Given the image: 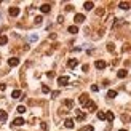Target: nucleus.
I'll return each mask as SVG.
<instances>
[{
    "mask_svg": "<svg viewBox=\"0 0 131 131\" xmlns=\"http://www.w3.org/2000/svg\"><path fill=\"white\" fill-rule=\"evenodd\" d=\"M86 109H88V112H94L96 110V104H94L93 101H88V102H86Z\"/></svg>",
    "mask_w": 131,
    "mask_h": 131,
    "instance_id": "nucleus-8",
    "label": "nucleus"
},
{
    "mask_svg": "<svg viewBox=\"0 0 131 131\" xmlns=\"http://www.w3.org/2000/svg\"><path fill=\"white\" fill-rule=\"evenodd\" d=\"M88 94L86 93H83V94H80V98H78V102H80L82 106H86V102H88Z\"/></svg>",
    "mask_w": 131,
    "mask_h": 131,
    "instance_id": "nucleus-1",
    "label": "nucleus"
},
{
    "mask_svg": "<svg viewBox=\"0 0 131 131\" xmlns=\"http://www.w3.org/2000/svg\"><path fill=\"white\" fill-rule=\"evenodd\" d=\"M83 8H85L86 11H90V10H93V8H94V3H93V2H85Z\"/></svg>",
    "mask_w": 131,
    "mask_h": 131,
    "instance_id": "nucleus-13",
    "label": "nucleus"
},
{
    "mask_svg": "<svg viewBox=\"0 0 131 131\" xmlns=\"http://www.w3.org/2000/svg\"><path fill=\"white\" fill-rule=\"evenodd\" d=\"M98 118H99V120H104V118H106V114H104L102 110H99V112H98Z\"/></svg>",
    "mask_w": 131,
    "mask_h": 131,
    "instance_id": "nucleus-23",
    "label": "nucleus"
},
{
    "mask_svg": "<svg viewBox=\"0 0 131 131\" xmlns=\"http://www.w3.org/2000/svg\"><path fill=\"white\" fill-rule=\"evenodd\" d=\"M77 112V120H85V114L83 112H80V110H75Z\"/></svg>",
    "mask_w": 131,
    "mask_h": 131,
    "instance_id": "nucleus-20",
    "label": "nucleus"
},
{
    "mask_svg": "<svg viewBox=\"0 0 131 131\" xmlns=\"http://www.w3.org/2000/svg\"><path fill=\"white\" fill-rule=\"evenodd\" d=\"M5 90H7V85L5 83H0V91H5Z\"/></svg>",
    "mask_w": 131,
    "mask_h": 131,
    "instance_id": "nucleus-29",
    "label": "nucleus"
},
{
    "mask_svg": "<svg viewBox=\"0 0 131 131\" xmlns=\"http://www.w3.org/2000/svg\"><path fill=\"white\" fill-rule=\"evenodd\" d=\"M67 83H69V77H59L58 78V85L64 86V85H67Z\"/></svg>",
    "mask_w": 131,
    "mask_h": 131,
    "instance_id": "nucleus-7",
    "label": "nucleus"
},
{
    "mask_svg": "<svg viewBox=\"0 0 131 131\" xmlns=\"http://www.w3.org/2000/svg\"><path fill=\"white\" fill-rule=\"evenodd\" d=\"M46 75H48L50 78H53V77H54V72H46Z\"/></svg>",
    "mask_w": 131,
    "mask_h": 131,
    "instance_id": "nucleus-31",
    "label": "nucleus"
},
{
    "mask_svg": "<svg viewBox=\"0 0 131 131\" xmlns=\"http://www.w3.org/2000/svg\"><path fill=\"white\" fill-rule=\"evenodd\" d=\"M11 125H13V126H23V125H24V118H21V117H19V118H15Z\"/></svg>",
    "mask_w": 131,
    "mask_h": 131,
    "instance_id": "nucleus-5",
    "label": "nucleus"
},
{
    "mask_svg": "<svg viewBox=\"0 0 131 131\" xmlns=\"http://www.w3.org/2000/svg\"><path fill=\"white\" fill-rule=\"evenodd\" d=\"M118 7L122 8V10H130V3H128V2H120Z\"/></svg>",
    "mask_w": 131,
    "mask_h": 131,
    "instance_id": "nucleus-16",
    "label": "nucleus"
},
{
    "mask_svg": "<svg viewBox=\"0 0 131 131\" xmlns=\"http://www.w3.org/2000/svg\"><path fill=\"white\" fill-rule=\"evenodd\" d=\"M67 66H69L70 69H74V67H77L78 66V61L77 59H69V61H67Z\"/></svg>",
    "mask_w": 131,
    "mask_h": 131,
    "instance_id": "nucleus-11",
    "label": "nucleus"
},
{
    "mask_svg": "<svg viewBox=\"0 0 131 131\" xmlns=\"http://www.w3.org/2000/svg\"><path fill=\"white\" fill-rule=\"evenodd\" d=\"M42 16H37V18H35V24H40V23H42Z\"/></svg>",
    "mask_w": 131,
    "mask_h": 131,
    "instance_id": "nucleus-28",
    "label": "nucleus"
},
{
    "mask_svg": "<svg viewBox=\"0 0 131 131\" xmlns=\"http://www.w3.org/2000/svg\"><path fill=\"white\" fill-rule=\"evenodd\" d=\"M64 126H66V128H69V130H72V128L75 126V123H74V120H72V118H66Z\"/></svg>",
    "mask_w": 131,
    "mask_h": 131,
    "instance_id": "nucleus-4",
    "label": "nucleus"
},
{
    "mask_svg": "<svg viewBox=\"0 0 131 131\" xmlns=\"http://www.w3.org/2000/svg\"><path fill=\"white\" fill-rule=\"evenodd\" d=\"M42 91H43V93H45V94H46V93H50V88H48V86H46V85H43V86H42Z\"/></svg>",
    "mask_w": 131,
    "mask_h": 131,
    "instance_id": "nucleus-25",
    "label": "nucleus"
},
{
    "mask_svg": "<svg viewBox=\"0 0 131 131\" xmlns=\"http://www.w3.org/2000/svg\"><path fill=\"white\" fill-rule=\"evenodd\" d=\"M74 21H75V23H83V21H85V15H82V13H78V15H75V18H74Z\"/></svg>",
    "mask_w": 131,
    "mask_h": 131,
    "instance_id": "nucleus-9",
    "label": "nucleus"
},
{
    "mask_svg": "<svg viewBox=\"0 0 131 131\" xmlns=\"http://www.w3.org/2000/svg\"><path fill=\"white\" fill-rule=\"evenodd\" d=\"M117 75H118V78H125L128 75V72H126V69H120L118 72H117Z\"/></svg>",
    "mask_w": 131,
    "mask_h": 131,
    "instance_id": "nucleus-12",
    "label": "nucleus"
},
{
    "mask_svg": "<svg viewBox=\"0 0 131 131\" xmlns=\"http://www.w3.org/2000/svg\"><path fill=\"white\" fill-rule=\"evenodd\" d=\"M8 13H10V16H13V18H15V16L19 15V8H18V7H11L10 10H8Z\"/></svg>",
    "mask_w": 131,
    "mask_h": 131,
    "instance_id": "nucleus-3",
    "label": "nucleus"
},
{
    "mask_svg": "<svg viewBox=\"0 0 131 131\" xmlns=\"http://www.w3.org/2000/svg\"><path fill=\"white\" fill-rule=\"evenodd\" d=\"M21 94H23V93H21L19 90H15V91L11 93V98H15V99H19V98H21Z\"/></svg>",
    "mask_w": 131,
    "mask_h": 131,
    "instance_id": "nucleus-14",
    "label": "nucleus"
},
{
    "mask_svg": "<svg viewBox=\"0 0 131 131\" xmlns=\"http://www.w3.org/2000/svg\"><path fill=\"white\" fill-rule=\"evenodd\" d=\"M107 50L109 51H114V45H112V43H109V45H107Z\"/></svg>",
    "mask_w": 131,
    "mask_h": 131,
    "instance_id": "nucleus-30",
    "label": "nucleus"
},
{
    "mask_svg": "<svg viewBox=\"0 0 131 131\" xmlns=\"http://www.w3.org/2000/svg\"><path fill=\"white\" fill-rule=\"evenodd\" d=\"M106 118H107L109 122H114V118H115V115H114V112H107V114H106Z\"/></svg>",
    "mask_w": 131,
    "mask_h": 131,
    "instance_id": "nucleus-18",
    "label": "nucleus"
},
{
    "mask_svg": "<svg viewBox=\"0 0 131 131\" xmlns=\"http://www.w3.org/2000/svg\"><path fill=\"white\" fill-rule=\"evenodd\" d=\"M50 10H51V5L50 3H43L42 7H40V11H42V13H50Z\"/></svg>",
    "mask_w": 131,
    "mask_h": 131,
    "instance_id": "nucleus-6",
    "label": "nucleus"
},
{
    "mask_svg": "<svg viewBox=\"0 0 131 131\" xmlns=\"http://www.w3.org/2000/svg\"><path fill=\"white\" fill-rule=\"evenodd\" d=\"M16 110H18V114H24V112H26V107H24V106H18Z\"/></svg>",
    "mask_w": 131,
    "mask_h": 131,
    "instance_id": "nucleus-24",
    "label": "nucleus"
},
{
    "mask_svg": "<svg viewBox=\"0 0 131 131\" xmlns=\"http://www.w3.org/2000/svg\"><path fill=\"white\" fill-rule=\"evenodd\" d=\"M120 131H128V130H120Z\"/></svg>",
    "mask_w": 131,
    "mask_h": 131,
    "instance_id": "nucleus-33",
    "label": "nucleus"
},
{
    "mask_svg": "<svg viewBox=\"0 0 131 131\" xmlns=\"http://www.w3.org/2000/svg\"><path fill=\"white\" fill-rule=\"evenodd\" d=\"M78 32V27L77 26H70L69 27V34H77Z\"/></svg>",
    "mask_w": 131,
    "mask_h": 131,
    "instance_id": "nucleus-19",
    "label": "nucleus"
},
{
    "mask_svg": "<svg viewBox=\"0 0 131 131\" xmlns=\"http://www.w3.org/2000/svg\"><path fill=\"white\" fill-rule=\"evenodd\" d=\"M64 104H66V107H74V101L72 99H67Z\"/></svg>",
    "mask_w": 131,
    "mask_h": 131,
    "instance_id": "nucleus-22",
    "label": "nucleus"
},
{
    "mask_svg": "<svg viewBox=\"0 0 131 131\" xmlns=\"http://www.w3.org/2000/svg\"><path fill=\"white\" fill-rule=\"evenodd\" d=\"M115 96H117V91H115V90H109V91H107V98H109V99H114Z\"/></svg>",
    "mask_w": 131,
    "mask_h": 131,
    "instance_id": "nucleus-15",
    "label": "nucleus"
},
{
    "mask_svg": "<svg viewBox=\"0 0 131 131\" xmlns=\"http://www.w3.org/2000/svg\"><path fill=\"white\" fill-rule=\"evenodd\" d=\"M7 42H8V39L5 35H2V37H0V45H7Z\"/></svg>",
    "mask_w": 131,
    "mask_h": 131,
    "instance_id": "nucleus-21",
    "label": "nucleus"
},
{
    "mask_svg": "<svg viewBox=\"0 0 131 131\" xmlns=\"http://www.w3.org/2000/svg\"><path fill=\"white\" fill-rule=\"evenodd\" d=\"M94 66H96V69H104V67H106L107 64H106V61L99 59V61H96V62H94Z\"/></svg>",
    "mask_w": 131,
    "mask_h": 131,
    "instance_id": "nucleus-10",
    "label": "nucleus"
},
{
    "mask_svg": "<svg viewBox=\"0 0 131 131\" xmlns=\"http://www.w3.org/2000/svg\"><path fill=\"white\" fill-rule=\"evenodd\" d=\"M8 64L11 66V67L19 66V58H15V56H13V58H10V59H8Z\"/></svg>",
    "mask_w": 131,
    "mask_h": 131,
    "instance_id": "nucleus-2",
    "label": "nucleus"
},
{
    "mask_svg": "<svg viewBox=\"0 0 131 131\" xmlns=\"http://www.w3.org/2000/svg\"><path fill=\"white\" fill-rule=\"evenodd\" d=\"M93 130H94V128H93L91 125H88V126H85V128H83V131H93Z\"/></svg>",
    "mask_w": 131,
    "mask_h": 131,
    "instance_id": "nucleus-27",
    "label": "nucleus"
},
{
    "mask_svg": "<svg viewBox=\"0 0 131 131\" xmlns=\"http://www.w3.org/2000/svg\"><path fill=\"white\" fill-rule=\"evenodd\" d=\"M42 130L46 131V130H48V125H46V123H42Z\"/></svg>",
    "mask_w": 131,
    "mask_h": 131,
    "instance_id": "nucleus-32",
    "label": "nucleus"
},
{
    "mask_svg": "<svg viewBox=\"0 0 131 131\" xmlns=\"http://www.w3.org/2000/svg\"><path fill=\"white\" fill-rule=\"evenodd\" d=\"M91 91L98 93V91H99V86H98V85H93V86H91Z\"/></svg>",
    "mask_w": 131,
    "mask_h": 131,
    "instance_id": "nucleus-26",
    "label": "nucleus"
},
{
    "mask_svg": "<svg viewBox=\"0 0 131 131\" xmlns=\"http://www.w3.org/2000/svg\"><path fill=\"white\" fill-rule=\"evenodd\" d=\"M7 118H8L7 110H0V122H3V120H7Z\"/></svg>",
    "mask_w": 131,
    "mask_h": 131,
    "instance_id": "nucleus-17",
    "label": "nucleus"
}]
</instances>
